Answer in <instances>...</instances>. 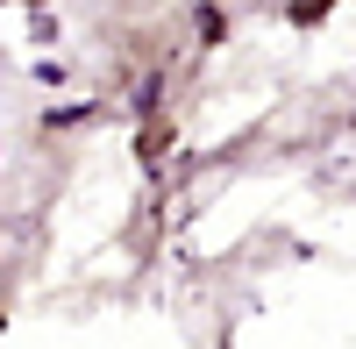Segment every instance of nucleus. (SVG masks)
Listing matches in <instances>:
<instances>
[{
    "instance_id": "nucleus-1",
    "label": "nucleus",
    "mask_w": 356,
    "mask_h": 349,
    "mask_svg": "<svg viewBox=\"0 0 356 349\" xmlns=\"http://www.w3.org/2000/svg\"><path fill=\"white\" fill-rule=\"evenodd\" d=\"M200 36L221 43V36H228V15H221V8H200Z\"/></svg>"
},
{
    "instance_id": "nucleus-2",
    "label": "nucleus",
    "mask_w": 356,
    "mask_h": 349,
    "mask_svg": "<svg viewBox=\"0 0 356 349\" xmlns=\"http://www.w3.org/2000/svg\"><path fill=\"white\" fill-rule=\"evenodd\" d=\"M29 8H50V0H29Z\"/></svg>"
}]
</instances>
